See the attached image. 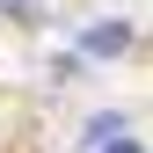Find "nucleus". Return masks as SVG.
I'll list each match as a JSON object with an SVG mask.
<instances>
[{
	"instance_id": "f257e3e1",
	"label": "nucleus",
	"mask_w": 153,
	"mask_h": 153,
	"mask_svg": "<svg viewBox=\"0 0 153 153\" xmlns=\"http://www.w3.org/2000/svg\"><path fill=\"white\" fill-rule=\"evenodd\" d=\"M131 51V22H88L80 29V59H124Z\"/></svg>"
},
{
	"instance_id": "f03ea898",
	"label": "nucleus",
	"mask_w": 153,
	"mask_h": 153,
	"mask_svg": "<svg viewBox=\"0 0 153 153\" xmlns=\"http://www.w3.org/2000/svg\"><path fill=\"white\" fill-rule=\"evenodd\" d=\"M117 131H124V117H117V109H102V117H88V146H102V139H117Z\"/></svg>"
},
{
	"instance_id": "7ed1b4c3",
	"label": "nucleus",
	"mask_w": 153,
	"mask_h": 153,
	"mask_svg": "<svg viewBox=\"0 0 153 153\" xmlns=\"http://www.w3.org/2000/svg\"><path fill=\"white\" fill-rule=\"evenodd\" d=\"M102 146H109V153H146L139 139H131V131H117V139H102Z\"/></svg>"
}]
</instances>
